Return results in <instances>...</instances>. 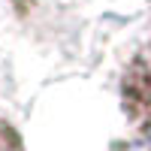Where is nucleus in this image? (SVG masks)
Masks as SVG:
<instances>
[{"instance_id":"nucleus-2","label":"nucleus","mask_w":151,"mask_h":151,"mask_svg":"<svg viewBox=\"0 0 151 151\" xmlns=\"http://www.w3.org/2000/svg\"><path fill=\"white\" fill-rule=\"evenodd\" d=\"M148 139H151V127H148Z\"/></svg>"},{"instance_id":"nucleus-1","label":"nucleus","mask_w":151,"mask_h":151,"mask_svg":"<svg viewBox=\"0 0 151 151\" xmlns=\"http://www.w3.org/2000/svg\"><path fill=\"white\" fill-rule=\"evenodd\" d=\"M118 151H151V139H145V142H133V145H124V148H118Z\"/></svg>"}]
</instances>
